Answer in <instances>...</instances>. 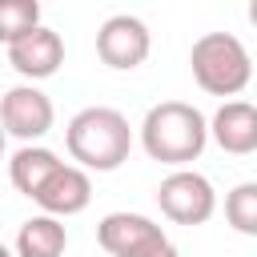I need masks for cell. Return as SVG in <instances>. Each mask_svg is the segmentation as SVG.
Masks as SVG:
<instances>
[{"instance_id": "cell-1", "label": "cell", "mask_w": 257, "mask_h": 257, "mask_svg": "<svg viewBox=\"0 0 257 257\" xmlns=\"http://www.w3.org/2000/svg\"><path fill=\"white\" fill-rule=\"evenodd\" d=\"M209 137L213 133H209L205 112L185 104V100H161L141 120V145L161 165H189V161H197L205 153Z\"/></svg>"}, {"instance_id": "cell-2", "label": "cell", "mask_w": 257, "mask_h": 257, "mask_svg": "<svg viewBox=\"0 0 257 257\" xmlns=\"http://www.w3.org/2000/svg\"><path fill=\"white\" fill-rule=\"evenodd\" d=\"M64 145H68V157L80 161V169L112 173L133 153V128L124 120V112H116L108 104H92V108H80L68 120Z\"/></svg>"}, {"instance_id": "cell-3", "label": "cell", "mask_w": 257, "mask_h": 257, "mask_svg": "<svg viewBox=\"0 0 257 257\" xmlns=\"http://www.w3.org/2000/svg\"><path fill=\"white\" fill-rule=\"evenodd\" d=\"M189 68H193V80L209 96H237L253 80L249 48L233 32H205L201 40H193Z\"/></svg>"}, {"instance_id": "cell-4", "label": "cell", "mask_w": 257, "mask_h": 257, "mask_svg": "<svg viewBox=\"0 0 257 257\" xmlns=\"http://www.w3.org/2000/svg\"><path fill=\"white\" fill-rule=\"evenodd\" d=\"M157 205L173 225H205L217 213V193L209 177L193 169H177L157 185Z\"/></svg>"}, {"instance_id": "cell-5", "label": "cell", "mask_w": 257, "mask_h": 257, "mask_svg": "<svg viewBox=\"0 0 257 257\" xmlns=\"http://www.w3.org/2000/svg\"><path fill=\"white\" fill-rule=\"evenodd\" d=\"M96 241L108 257H161L169 249L165 229L145 213H108V217H100Z\"/></svg>"}, {"instance_id": "cell-6", "label": "cell", "mask_w": 257, "mask_h": 257, "mask_svg": "<svg viewBox=\"0 0 257 257\" xmlns=\"http://www.w3.org/2000/svg\"><path fill=\"white\" fill-rule=\"evenodd\" d=\"M149 48H153V36H149L145 20H137V16H128V12L108 16V20L100 24V32H96V56H100L108 68H120V72L145 64Z\"/></svg>"}, {"instance_id": "cell-7", "label": "cell", "mask_w": 257, "mask_h": 257, "mask_svg": "<svg viewBox=\"0 0 257 257\" xmlns=\"http://www.w3.org/2000/svg\"><path fill=\"white\" fill-rule=\"evenodd\" d=\"M0 120H4V133L12 137V141H40L48 128H52V120H56V112H52V100L40 92V88H32V84H12L8 92H4V100H0Z\"/></svg>"}, {"instance_id": "cell-8", "label": "cell", "mask_w": 257, "mask_h": 257, "mask_svg": "<svg viewBox=\"0 0 257 257\" xmlns=\"http://www.w3.org/2000/svg\"><path fill=\"white\" fill-rule=\"evenodd\" d=\"M32 201H36L48 217H76V213H84L88 201H92V181H88L84 169L60 165V169L44 181V189H40Z\"/></svg>"}, {"instance_id": "cell-9", "label": "cell", "mask_w": 257, "mask_h": 257, "mask_svg": "<svg viewBox=\"0 0 257 257\" xmlns=\"http://www.w3.org/2000/svg\"><path fill=\"white\" fill-rule=\"evenodd\" d=\"M8 64H12L20 76H28V80L52 76V72L64 64V40H60V32L36 28V32H28L24 40L8 44Z\"/></svg>"}, {"instance_id": "cell-10", "label": "cell", "mask_w": 257, "mask_h": 257, "mask_svg": "<svg viewBox=\"0 0 257 257\" xmlns=\"http://www.w3.org/2000/svg\"><path fill=\"white\" fill-rule=\"evenodd\" d=\"M209 133L221 145V153H233V157L257 153V104H249V100H225L213 112Z\"/></svg>"}, {"instance_id": "cell-11", "label": "cell", "mask_w": 257, "mask_h": 257, "mask_svg": "<svg viewBox=\"0 0 257 257\" xmlns=\"http://www.w3.org/2000/svg\"><path fill=\"white\" fill-rule=\"evenodd\" d=\"M60 165H64V161H60L52 149H44V145H20V149L8 157V181H12L16 193L36 197V193L44 189V181H48Z\"/></svg>"}, {"instance_id": "cell-12", "label": "cell", "mask_w": 257, "mask_h": 257, "mask_svg": "<svg viewBox=\"0 0 257 257\" xmlns=\"http://www.w3.org/2000/svg\"><path fill=\"white\" fill-rule=\"evenodd\" d=\"M68 249V233L60 225V217H28L16 233V257H64Z\"/></svg>"}, {"instance_id": "cell-13", "label": "cell", "mask_w": 257, "mask_h": 257, "mask_svg": "<svg viewBox=\"0 0 257 257\" xmlns=\"http://www.w3.org/2000/svg\"><path fill=\"white\" fill-rule=\"evenodd\" d=\"M36 28H44L36 0H4L0 4V40H4V48L16 44V40H24Z\"/></svg>"}, {"instance_id": "cell-14", "label": "cell", "mask_w": 257, "mask_h": 257, "mask_svg": "<svg viewBox=\"0 0 257 257\" xmlns=\"http://www.w3.org/2000/svg\"><path fill=\"white\" fill-rule=\"evenodd\" d=\"M225 221L237 233L257 237V181H241L225 193Z\"/></svg>"}, {"instance_id": "cell-15", "label": "cell", "mask_w": 257, "mask_h": 257, "mask_svg": "<svg viewBox=\"0 0 257 257\" xmlns=\"http://www.w3.org/2000/svg\"><path fill=\"white\" fill-rule=\"evenodd\" d=\"M249 20H253V28H257V0L249 4Z\"/></svg>"}, {"instance_id": "cell-16", "label": "cell", "mask_w": 257, "mask_h": 257, "mask_svg": "<svg viewBox=\"0 0 257 257\" xmlns=\"http://www.w3.org/2000/svg\"><path fill=\"white\" fill-rule=\"evenodd\" d=\"M161 257H177V249H173V245H169V249H165V253H161Z\"/></svg>"}, {"instance_id": "cell-17", "label": "cell", "mask_w": 257, "mask_h": 257, "mask_svg": "<svg viewBox=\"0 0 257 257\" xmlns=\"http://www.w3.org/2000/svg\"><path fill=\"white\" fill-rule=\"evenodd\" d=\"M0 257H16V253H12V249H0Z\"/></svg>"}]
</instances>
